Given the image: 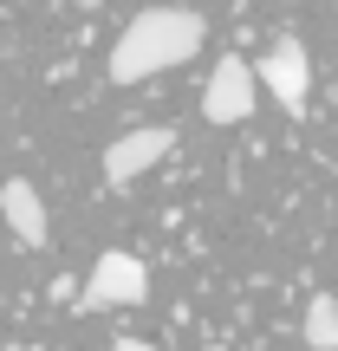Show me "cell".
I'll return each mask as SVG.
<instances>
[{"mask_svg":"<svg viewBox=\"0 0 338 351\" xmlns=\"http://www.w3.org/2000/svg\"><path fill=\"white\" fill-rule=\"evenodd\" d=\"M202 39H208V20H202L195 7H143L137 20L117 33L104 72H111V85H143V78L195 59Z\"/></svg>","mask_w":338,"mask_h":351,"instance_id":"6da1fadb","label":"cell"},{"mask_svg":"<svg viewBox=\"0 0 338 351\" xmlns=\"http://www.w3.org/2000/svg\"><path fill=\"white\" fill-rule=\"evenodd\" d=\"M254 85L274 91L280 111L306 117V98H313V59H306V39L300 33H280L274 46L261 52V65H254Z\"/></svg>","mask_w":338,"mask_h":351,"instance_id":"7a4b0ae2","label":"cell"},{"mask_svg":"<svg viewBox=\"0 0 338 351\" xmlns=\"http://www.w3.org/2000/svg\"><path fill=\"white\" fill-rule=\"evenodd\" d=\"M150 300V267L137 261V254H124V247H111V254H98L91 261V280H85V313H111V306H143Z\"/></svg>","mask_w":338,"mask_h":351,"instance_id":"3957f363","label":"cell"},{"mask_svg":"<svg viewBox=\"0 0 338 351\" xmlns=\"http://www.w3.org/2000/svg\"><path fill=\"white\" fill-rule=\"evenodd\" d=\"M254 98H261L254 65L248 59H221L208 72V85H202V117H208L215 130H221V124H248V117H254Z\"/></svg>","mask_w":338,"mask_h":351,"instance_id":"277c9868","label":"cell"},{"mask_svg":"<svg viewBox=\"0 0 338 351\" xmlns=\"http://www.w3.org/2000/svg\"><path fill=\"white\" fill-rule=\"evenodd\" d=\"M176 156V130L163 124H143V130H124V137L104 150V182L111 189H130L143 169H156V163H169Z\"/></svg>","mask_w":338,"mask_h":351,"instance_id":"5b68a950","label":"cell"},{"mask_svg":"<svg viewBox=\"0 0 338 351\" xmlns=\"http://www.w3.org/2000/svg\"><path fill=\"white\" fill-rule=\"evenodd\" d=\"M0 215H7V228H13V241H20V247H46V241H52L46 195H39L26 176H7V189H0Z\"/></svg>","mask_w":338,"mask_h":351,"instance_id":"8992f818","label":"cell"},{"mask_svg":"<svg viewBox=\"0 0 338 351\" xmlns=\"http://www.w3.org/2000/svg\"><path fill=\"white\" fill-rule=\"evenodd\" d=\"M306 345L313 351H338V300L332 293H313V300H306Z\"/></svg>","mask_w":338,"mask_h":351,"instance_id":"52a82bcc","label":"cell"},{"mask_svg":"<svg viewBox=\"0 0 338 351\" xmlns=\"http://www.w3.org/2000/svg\"><path fill=\"white\" fill-rule=\"evenodd\" d=\"M111 351H156V345H143V339H117Z\"/></svg>","mask_w":338,"mask_h":351,"instance_id":"ba28073f","label":"cell"},{"mask_svg":"<svg viewBox=\"0 0 338 351\" xmlns=\"http://www.w3.org/2000/svg\"><path fill=\"white\" fill-rule=\"evenodd\" d=\"M332 300H338V293H332Z\"/></svg>","mask_w":338,"mask_h":351,"instance_id":"9c48e42d","label":"cell"}]
</instances>
